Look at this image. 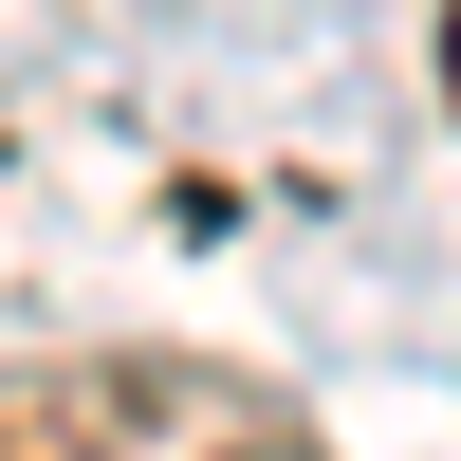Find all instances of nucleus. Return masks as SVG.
I'll return each mask as SVG.
<instances>
[{
	"label": "nucleus",
	"mask_w": 461,
	"mask_h": 461,
	"mask_svg": "<svg viewBox=\"0 0 461 461\" xmlns=\"http://www.w3.org/2000/svg\"><path fill=\"white\" fill-rule=\"evenodd\" d=\"M0 461H332V443L203 351H74L0 388Z\"/></svg>",
	"instance_id": "obj_1"
},
{
	"label": "nucleus",
	"mask_w": 461,
	"mask_h": 461,
	"mask_svg": "<svg viewBox=\"0 0 461 461\" xmlns=\"http://www.w3.org/2000/svg\"><path fill=\"white\" fill-rule=\"evenodd\" d=\"M443 111H461V0H443Z\"/></svg>",
	"instance_id": "obj_2"
}]
</instances>
